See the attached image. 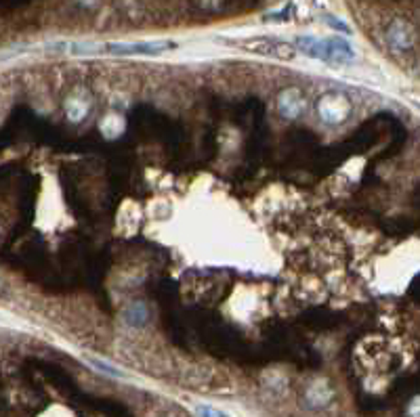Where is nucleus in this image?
Masks as SVG:
<instances>
[{"label":"nucleus","instance_id":"f257e3e1","mask_svg":"<svg viewBox=\"0 0 420 417\" xmlns=\"http://www.w3.org/2000/svg\"><path fill=\"white\" fill-rule=\"evenodd\" d=\"M296 51L311 59H319L332 66H345L355 59V51L342 38H315V36H298L294 40Z\"/></svg>","mask_w":420,"mask_h":417},{"label":"nucleus","instance_id":"f03ea898","mask_svg":"<svg viewBox=\"0 0 420 417\" xmlns=\"http://www.w3.org/2000/svg\"><path fill=\"white\" fill-rule=\"evenodd\" d=\"M315 112H317V118L324 124H328V126H340V124H345L351 118L353 103H351V99L345 93L330 91V93H324L315 101Z\"/></svg>","mask_w":420,"mask_h":417},{"label":"nucleus","instance_id":"7ed1b4c3","mask_svg":"<svg viewBox=\"0 0 420 417\" xmlns=\"http://www.w3.org/2000/svg\"><path fill=\"white\" fill-rule=\"evenodd\" d=\"M177 45L173 40H152V43H114L108 45L103 51L108 55H118V57H133V55H162Z\"/></svg>","mask_w":420,"mask_h":417},{"label":"nucleus","instance_id":"20e7f679","mask_svg":"<svg viewBox=\"0 0 420 417\" xmlns=\"http://www.w3.org/2000/svg\"><path fill=\"white\" fill-rule=\"evenodd\" d=\"M240 49L248 51V53H256V55H267V57H275L282 61H290L296 55V47L288 45V43H280L273 38H252V40H244L238 45Z\"/></svg>","mask_w":420,"mask_h":417},{"label":"nucleus","instance_id":"39448f33","mask_svg":"<svg viewBox=\"0 0 420 417\" xmlns=\"http://www.w3.org/2000/svg\"><path fill=\"white\" fill-rule=\"evenodd\" d=\"M275 109L286 120H298L307 112V97L298 86L284 89L275 97Z\"/></svg>","mask_w":420,"mask_h":417},{"label":"nucleus","instance_id":"423d86ee","mask_svg":"<svg viewBox=\"0 0 420 417\" xmlns=\"http://www.w3.org/2000/svg\"><path fill=\"white\" fill-rule=\"evenodd\" d=\"M386 40L395 51H410L414 47V30L407 22L395 20L386 30Z\"/></svg>","mask_w":420,"mask_h":417},{"label":"nucleus","instance_id":"0eeeda50","mask_svg":"<svg viewBox=\"0 0 420 417\" xmlns=\"http://www.w3.org/2000/svg\"><path fill=\"white\" fill-rule=\"evenodd\" d=\"M332 398V390L326 381H315L307 388V402L311 407H324Z\"/></svg>","mask_w":420,"mask_h":417},{"label":"nucleus","instance_id":"6e6552de","mask_svg":"<svg viewBox=\"0 0 420 417\" xmlns=\"http://www.w3.org/2000/svg\"><path fill=\"white\" fill-rule=\"evenodd\" d=\"M124 319H126L131 325H135V327H143V325L147 323V319H150L147 306H145L143 302L131 304V306L126 308V312H124Z\"/></svg>","mask_w":420,"mask_h":417},{"label":"nucleus","instance_id":"1a4fd4ad","mask_svg":"<svg viewBox=\"0 0 420 417\" xmlns=\"http://www.w3.org/2000/svg\"><path fill=\"white\" fill-rule=\"evenodd\" d=\"M66 109H68V118L72 122H80L89 112V103L82 97H72V99H68Z\"/></svg>","mask_w":420,"mask_h":417},{"label":"nucleus","instance_id":"9d476101","mask_svg":"<svg viewBox=\"0 0 420 417\" xmlns=\"http://www.w3.org/2000/svg\"><path fill=\"white\" fill-rule=\"evenodd\" d=\"M196 413H198V417H229L225 411H221L212 404H198Z\"/></svg>","mask_w":420,"mask_h":417},{"label":"nucleus","instance_id":"9b49d317","mask_svg":"<svg viewBox=\"0 0 420 417\" xmlns=\"http://www.w3.org/2000/svg\"><path fill=\"white\" fill-rule=\"evenodd\" d=\"M405 417H420V394L412 396L405 404Z\"/></svg>","mask_w":420,"mask_h":417},{"label":"nucleus","instance_id":"f8f14e48","mask_svg":"<svg viewBox=\"0 0 420 417\" xmlns=\"http://www.w3.org/2000/svg\"><path fill=\"white\" fill-rule=\"evenodd\" d=\"M91 363H93L95 367H99L101 371H108L110 375H122V371H118V369H114V367H110V365H103L101 361H95V358H91Z\"/></svg>","mask_w":420,"mask_h":417},{"label":"nucleus","instance_id":"ddd939ff","mask_svg":"<svg viewBox=\"0 0 420 417\" xmlns=\"http://www.w3.org/2000/svg\"><path fill=\"white\" fill-rule=\"evenodd\" d=\"M328 22H330V26H334V30H342V32H349V28L345 26V24H338L336 20H332V17H328Z\"/></svg>","mask_w":420,"mask_h":417},{"label":"nucleus","instance_id":"4468645a","mask_svg":"<svg viewBox=\"0 0 420 417\" xmlns=\"http://www.w3.org/2000/svg\"><path fill=\"white\" fill-rule=\"evenodd\" d=\"M0 291H3V294H5V283H3V281H0Z\"/></svg>","mask_w":420,"mask_h":417}]
</instances>
